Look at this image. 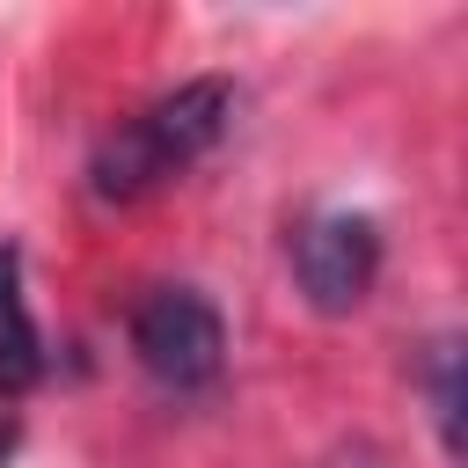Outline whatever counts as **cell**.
<instances>
[{
  "instance_id": "7a4b0ae2",
  "label": "cell",
  "mask_w": 468,
  "mask_h": 468,
  "mask_svg": "<svg viewBox=\"0 0 468 468\" xmlns=\"http://www.w3.org/2000/svg\"><path fill=\"white\" fill-rule=\"evenodd\" d=\"M132 358L176 395L212 388L227 366V322L197 285H154L132 307Z\"/></svg>"
},
{
  "instance_id": "6da1fadb",
  "label": "cell",
  "mask_w": 468,
  "mask_h": 468,
  "mask_svg": "<svg viewBox=\"0 0 468 468\" xmlns=\"http://www.w3.org/2000/svg\"><path fill=\"white\" fill-rule=\"evenodd\" d=\"M227 117H234V88H227V80H183V88L154 95L146 110H132V117L95 146V161H88V190H95L102 205L154 197L161 183L190 176V168L219 146Z\"/></svg>"
},
{
  "instance_id": "3957f363",
  "label": "cell",
  "mask_w": 468,
  "mask_h": 468,
  "mask_svg": "<svg viewBox=\"0 0 468 468\" xmlns=\"http://www.w3.org/2000/svg\"><path fill=\"white\" fill-rule=\"evenodd\" d=\"M292 278H300L307 307L351 314L380 278V227L366 212H314L292 234Z\"/></svg>"
},
{
  "instance_id": "5b68a950",
  "label": "cell",
  "mask_w": 468,
  "mask_h": 468,
  "mask_svg": "<svg viewBox=\"0 0 468 468\" xmlns=\"http://www.w3.org/2000/svg\"><path fill=\"white\" fill-rule=\"evenodd\" d=\"M424 402H431V424H439V446L461 453V336H431L424 344Z\"/></svg>"
},
{
  "instance_id": "277c9868",
  "label": "cell",
  "mask_w": 468,
  "mask_h": 468,
  "mask_svg": "<svg viewBox=\"0 0 468 468\" xmlns=\"http://www.w3.org/2000/svg\"><path fill=\"white\" fill-rule=\"evenodd\" d=\"M37 373H44V329L22 292V256L0 241V395L37 388Z\"/></svg>"
}]
</instances>
